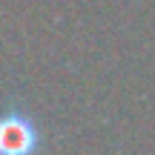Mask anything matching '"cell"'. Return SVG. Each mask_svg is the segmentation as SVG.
Returning <instances> with one entry per match:
<instances>
[{"label":"cell","mask_w":155,"mask_h":155,"mask_svg":"<svg viewBox=\"0 0 155 155\" xmlns=\"http://www.w3.org/2000/svg\"><path fill=\"white\" fill-rule=\"evenodd\" d=\"M3 144H6L3 150L9 152V155H15V152L26 155L35 147V135H32V129H29V124L26 121H6Z\"/></svg>","instance_id":"cell-1"}]
</instances>
